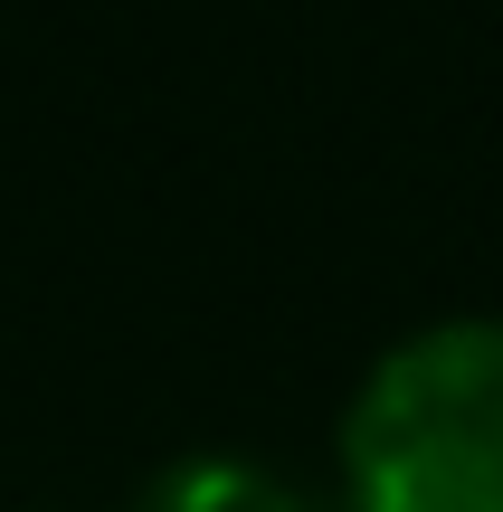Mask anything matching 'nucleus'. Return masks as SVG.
I'll use <instances>...</instances> for the list:
<instances>
[{
	"label": "nucleus",
	"mask_w": 503,
	"mask_h": 512,
	"mask_svg": "<svg viewBox=\"0 0 503 512\" xmlns=\"http://www.w3.org/2000/svg\"><path fill=\"white\" fill-rule=\"evenodd\" d=\"M352 512H503V313L418 323L342 408Z\"/></svg>",
	"instance_id": "1"
},
{
	"label": "nucleus",
	"mask_w": 503,
	"mask_h": 512,
	"mask_svg": "<svg viewBox=\"0 0 503 512\" xmlns=\"http://www.w3.org/2000/svg\"><path fill=\"white\" fill-rule=\"evenodd\" d=\"M133 512H323L285 465L238 456V446H190V456L152 465V484L133 494Z\"/></svg>",
	"instance_id": "2"
}]
</instances>
